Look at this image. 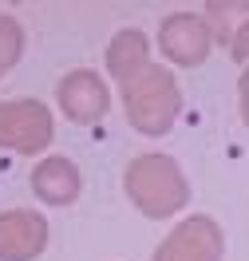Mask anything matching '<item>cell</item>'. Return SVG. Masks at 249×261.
I'll return each instance as SVG.
<instances>
[{"instance_id":"1","label":"cell","mask_w":249,"mask_h":261,"mask_svg":"<svg viewBox=\"0 0 249 261\" xmlns=\"http://www.w3.org/2000/svg\"><path fill=\"white\" fill-rule=\"evenodd\" d=\"M127 198L147 218H170L190 202V182L170 154H139L123 174Z\"/></svg>"},{"instance_id":"2","label":"cell","mask_w":249,"mask_h":261,"mask_svg":"<svg viewBox=\"0 0 249 261\" xmlns=\"http://www.w3.org/2000/svg\"><path fill=\"white\" fill-rule=\"evenodd\" d=\"M123 107L131 119L134 130L143 135H166L174 127V119L182 111V95H178V83L166 67H143L134 80L123 83Z\"/></svg>"},{"instance_id":"3","label":"cell","mask_w":249,"mask_h":261,"mask_svg":"<svg viewBox=\"0 0 249 261\" xmlns=\"http://www.w3.org/2000/svg\"><path fill=\"white\" fill-rule=\"evenodd\" d=\"M51 143V115L36 99H12L0 103V147H12L20 154H36Z\"/></svg>"},{"instance_id":"4","label":"cell","mask_w":249,"mask_h":261,"mask_svg":"<svg viewBox=\"0 0 249 261\" xmlns=\"http://www.w3.org/2000/svg\"><path fill=\"white\" fill-rule=\"evenodd\" d=\"M222 257H226V233L206 214L186 218L182 226L154 249V261H222Z\"/></svg>"},{"instance_id":"5","label":"cell","mask_w":249,"mask_h":261,"mask_svg":"<svg viewBox=\"0 0 249 261\" xmlns=\"http://www.w3.org/2000/svg\"><path fill=\"white\" fill-rule=\"evenodd\" d=\"M56 99H60V107L71 123H99L107 107H111V91H107V83H103L99 71H91V67H75V71H67L60 87H56Z\"/></svg>"},{"instance_id":"6","label":"cell","mask_w":249,"mask_h":261,"mask_svg":"<svg viewBox=\"0 0 249 261\" xmlns=\"http://www.w3.org/2000/svg\"><path fill=\"white\" fill-rule=\"evenodd\" d=\"M158 48L178 67H198V64H206V56L214 48V36H210V28H206L202 16H194V12H174V16H166L162 28H158Z\"/></svg>"},{"instance_id":"7","label":"cell","mask_w":249,"mask_h":261,"mask_svg":"<svg viewBox=\"0 0 249 261\" xmlns=\"http://www.w3.org/2000/svg\"><path fill=\"white\" fill-rule=\"evenodd\" d=\"M48 245V222L28 210L0 214V261H32Z\"/></svg>"},{"instance_id":"8","label":"cell","mask_w":249,"mask_h":261,"mask_svg":"<svg viewBox=\"0 0 249 261\" xmlns=\"http://www.w3.org/2000/svg\"><path fill=\"white\" fill-rule=\"evenodd\" d=\"M32 190L48 206H67V202L79 198V170L67 159H44L32 170Z\"/></svg>"},{"instance_id":"9","label":"cell","mask_w":249,"mask_h":261,"mask_svg":"<svg viewBox=\"0 0 249 261\" xmlns=\"http://www.w3.org/2000/svg\"><path fill=\"white\" fill-rule=\"evenodd\" d=\"M107 67H111V75L119 83L134 80L143 67H150V40L139 28H127V32H119L111 40V48H107Z\"/></svg>"},{"instance_id":"10","label":"cell","mask_w":249,"mask_h":261,"mask_svg":"<svg viewBox=\"0 0 249 261\" xmlns=\"http://www.w3.org/2000/svg\"><path fill=\"white\" fill-rule=\"evenodd\" d=\"M230 51H233L237 64H249V20L237 24V32H233V40H230Z\"/></svg>"},{"instance_id":"11","label":"cell","mask_w":249,"mask_h":261,"mask_svg":"<svg viewBox=\"0 0 249 261\" xmlns=\"http://www.w3.org/2000/svg\"><path fill=\"white\" fill-rule=\"evenodd\" d=\"M241 119H245V127H249V64H245V75H241Z\"/></svg>"}]
</instances>
